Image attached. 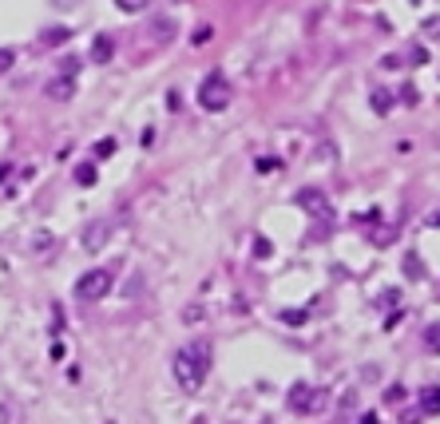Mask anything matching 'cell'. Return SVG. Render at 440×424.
I'll list each match as a JSON object with an SVG mask.
<instances>
[{"instance_id": "cell-1", "label": "cell", "mask_w": 440, "mask_h": 424, "mask_svg": "<svg viewBox=\"0 0 440 424\" xmlns=\"http://www.w3.org/2000/svg\"><path fill=\"white\" fill-rule=\"evenodd\" d=\"M210 361H214V357H210V341H194V345L179 349L174 361H171V373H174V381H179V389H183V393H199L206 373H210Z\"/></svg>"}, {"instance_id": "cell-2", "label": "cell", "mask_w": 440, "mask_h": 424, "mask_svg": "<svg viewBox=\"0 0 440 424\" xmlns=\"http://www.w3.org/2000/svg\"><path fill=\"white\" fill-rule=\"evenodd\" d=\"M199 103H203V111H226V103H230V83H226L222 72H206V79L199 83Z\"/></svg>"}, {"instance_id": "cell-3", "label": "cell", "mask_w": 440, "mask_h": 424, "mask_svg": "<svg viewBox=\"0 0 440 424\" xmlns=\"http://www.w3.org/2000/svg\"><path fill=\"white\" fill-rule=\"evenodd\" d=\"M286 405H290V412H298V416H310V412H321L326 393H321V389H314V385H306V381H298V385H290Z\"/></svg>"}, {"instance_id": "cell-4", "label": "cell", "mask_w": 440, "mask_h": 424, "mask_svg": "<svg viewBox=\"0 0 440 424\" xmlns=\"http://www.w3.org/2000/svg\"><path fill=\"white\" fill-rule=\"evenodd\" d=\"M111 294V270L99 266V270H88V274H79L76 282V298L79 301H99Z\"/></svg>"}, {"instance_id": "cell-5", "label": "cell", "mask_w": 440, "mask_h": 424, "mask_svg": "<svg viewBox=\"0 0 440 424\" xmlns=\"http://www.w3.org/2000/svg\"><path fill=\"white\" fill-rule=\"evenodd\" d=\"M111 230H115V222L111 219H95L83 226V234H79V242H83V250L88 254H99L103 246L111 242Z\"/></svg>"}, {"instance_id": "cell-6", "label": "cell", "mask_w": 440, "mask_h": 424, "mask_svg": "<svg viewBox=\"0 0 440 424\" xmlns=\"http://www.w3.org/2000/svg\"><path fill=\"white\" fill-rule=\"evenodd\" d=\"M298 206L314 210L317 219H321V214H330V199H326V190H321V187H306V190H298Z\"/></svg>"}, {"instance_id": "cell-7", "label": "cell", "mask_w": 440, "mask_h": 424, "mask_svg": "<svg viewBox=\"0 0 440 424\" xmlns=\"http://www.w3.org/2000/svg\"><path fill=\"white\" fill-rule=\"evenodd\" d=\"M44 95H48V99H56V103H63V99H72V95H76V79H72V76H56L44 88Z\"/></svg>"}, {"instance_id": "cell-8", "label": "cell", "mask_w": 440, "mask_h": 424, "mask_svg": "<svg viewBox=\"0 0 440 424\" xmlns=\"http://www.w3.org/2000/svg\"><path fill=\"white\" fill-rule=\"evenodd\" d=\"M72 40V28H63V24H52V28L40 32V48H60Z\"/></svg>"}, {"instance_id": "cell-9", "label": "cell", "mask_w": 440, "mask_h": 424, "mask_svg": "<svg viewBox=\"0 0 440 424\" xmlns=\"http://www.w3.org/2000/svg\"><path fill=\"white\" fill-rule=\"evenodd\" d=\"M421 412L425 416H440V385H425L421 389Z\"/></svg>"}, {"instance_id": "cell-10", "label": "cell", "mask_w": 440, "mask_h": 424, "mask_svg": "<svg viewBox=\"0 0 440 424\" xmlns=\"http://www.w3.org/2000/svg\"><path fill=\"white\" fill-rule=\"evenodd\" d=\"M111 56H115V44H111V36H95V40H92V60L108 63Z\"/></svg>"}, {"instance_id": "cell-11", "label": "cell", "mask_w": 440, "mask_h": 424, "mask_svg": "<svg viewBox=\"0 0 440 424\" xmlns=\"http://www.w3.org/2000/svg\"><path fill=\"white\" fill-rule=\"evenodd\" d=\"M369 108L377 111V115H389V111H393V95L389 92H373L369 95Z\"/></svg>"}, {"instance_id": "cell-12", "label": "cell", "mask_w": 440, "mask_h": 424, "mask_svg": "<svg viewBox=\"0 0 440 424\" xmlns=\"http://www.w3.org/2000/svg\"><path fill=\"white\" fill-rule=\"evenodd\" d=\"M76 183L79 187H95V163H79L76 167Z\"/></svg>"}, {"instance_id": "cell-13", "label": "cell", "mask_w": 440, "mask_h": 424, "mask_svg": "<svg viewBox=\"0 0 440 424\" xmlns=\"http://www.w3.org/2000/svg\"><path fill=\"white\" fill-rule=\"evenodd\" d=\"M115 8H119V12H147V8H151V0H115Z\"/></svg>"}, {"instance_id": "cell-14", "label": "cell", "mask_w": 440, "mask_h": 424, "mask_svg": "<svg viewBox=\"0 0 440 424\" xmlns=\"http://www.w3.org/2000/svg\"><path fill=\"white\" fill-rule=\"evenodd\" d=\"M405 274H409V278H425V262H421L417 254H405Z\"/></svg>"}, {"instance_id": "cell-15", "label": "cell", "mask_w": 440, "mask_h": 424, "mask_svg": "<svg viewBox=\"0 0 440 424\" xmlns=\"http://www.w3.org/2000/svg\"><path fill=\"white\" fill-rule=\"evenodd\" d=\"M425 345H428V353H440V321H432L425 330Z\"/></svg>"}, {"instance_id": "cell-16", "label": "cell", "mask_w": 440, "mask_h": 424, "mask_svg": "<svg viewBox=\"0 0 440 424\" xmlns=\"http://www.w3.org/2000/svg\"><path fill=\"white\" fill-rule=\"evenodd\" d=\"M48 246H52V234H48V230H36V234H32V250L48 254Z\"/></svg>"}, {"instance_id": "cell-17", "label": "cell", "mask_w": 440, "mask_h": 424, "mask_svg": "<svg viewBox=\"0 0 440 424\" xmlns=\"http://www.w3.org/2000/svg\"><path fill=\"white\" fill-rule=\"evenodd\" d=\"M210 36H214V28H210V24H203V28H199V32H194V36H190V44L199 48V44H206Z\"/></svg>"}, {"instance_id": "cell-18", "label": "cell", "mask_w": 440, "mask_h": 424, "mask_svg": "<svg viewBox=\"0 0 440 424\" xmlns=\"http://www.w3.org/2000/svg\"><path fill=\"white\" fill-rule=\"evenodd\" d=\"M254 254H258V258H270V254H274L270 238H254Z\"/></svg>"}, {"instance_id": "cell-19", "label": "cell", "mask_w": 440, "mask_h": 424, "mask_svg": "<svg viewBox=\"0 0 440 424\" xmlns=\"http://www.w3.org/2000/svg\"><path fill=\"white\" fill-rule=\"evenodd\" d=\"M155 36H159V40H171V36H174V24H171V20H159V24H155Z\"/></svg>"}, {"instance_id": "cell-20", "label": "cell", "mask_w": 440, "mask_h": 424, "mask_svg": "<svg viewBox=\"0 0 440 424\" xmlns=\"http://www.w3.org/2000/svg\"><path fill=\"white\" fill-rule=\"evenodd\" d=\"M111 151H115V139H99L95 143V159H108Z\"/></svg>"}, {"instance_id": "cell-21", "label": "cell", "mask_w": 440, "mask_h": 424, "mask_svg": "<svg viewBox=\"0 0 440 424\" xmlns=\"http://www.w3.org/2000/svg\"><path fill=\"white\" fill-rule=\"evenodd\" d=\"M282 321H286V325H301V321H306V310H286Z\"/></svg>"}, {"instance_id": "cell-22", "label": "cell", "mask_w": 440, "mask_h": 424, "mask_svg": "<svg viewBox=\"0 0 440 424\" xmlns=\"http://www.w3.org/2000/svg\"><path fill=\"white\" fill-rule=\"evenodd\" d=\"M12 60H16L12 48H0V72H8V68H12Z\"/></svg>"}, {"instance_id": "cell-23", "label": "cell", "mask_w": 440, "mask_h": 424, "mask_svg": "<svg viewBox=\"0 0 440 424\" xmlns=\"http://www.w3.org/2000/svg\"><path fill=\"white\" fill-rule=\"evenodd\" d=\"M425 36H428V40H437V36H440V16L425 20Z\"/></svg>"}, {"instance_id": "cell-24", "label": "cell", "mask_w": 440, "mask_h": 424, "mask_svg": "<svg viewBox=\"0 0 440 424\" xmlns=\"http://www.w3.org/2000/svg\"><path fill=\"white\" fill-rule=\"evenodd\" d=\"M412 63H417V68H421V63H428V52H425V48H412Z\"/></svg>"}, {"instance_id": "cell-25", "label": "cell", "mask_w": 440, "mask_h": 424, "mask_svg": "<svg viewBox=\"0 0 440 424\" xmlns=\"http://www.w3.org/2000/svg\"><path fill=\"white\" fill-rule=\"evenodd\" d=\"M76 72H79V60H72V56H68V63H63V76L76 79Z\"/></svg>"}, {"instance_id": "cell-26", "label": "cell", "mask_w": 440, "mask_h": 424, "mask_svg": "<svg viewBox=\"0 0 440 424\" xmlns=\"http://www.w3.org/2000/svg\"><path fill=\"white\" fill-rule=\"evenodd\" d=\"M401 103H417V88H401Z\"/></svg>"}, {"instance_id": "cell-27", "label": "cell", "mask_w": 440, "mask_h": 424, "mask_svg": "<svg viewBox=\"0 0 440 424\" xmlns=\"http://www.w3.org/2000/svg\"><path fill=\"white\" fill-rule=\"evenodd\" d=\"M12 421V412H8V405H0V424H8Z\"/></svg>"}, {"instance_id": "cell-28", "label": "cell", "mask_w": 440, "mask_h": 424, "mask_svg": "<svg viewBox=\"0 0 440 424\" xmlns=\"http://www.w3.org/2000/svg\"><path fill=\"white\" fill-rule=\"evenodd\" d=\"M361 424H377V412H365V416H361Z\"/></svg>"}, {"instance_id": "cell-29", "label": "cell", "mask_w": 440, "mask_h": 424, "mask_svg": "<svg viewBox=\"0 0 440 424\" xmlns=\"http://www.w3.org/2000/svg\"><path fill=\"white\" fill-rule=\"evenodd\" d=\"M0 183H4V167H0Z\"/></svg>"}, {"instance_id": "cell-30", "label": "cell", "mask_w": 440, "mask_h": 424, "mask_svg": "<svg viewBox=\"0 0 440 424\" xmlns=\"http://www.w3.org/2000/svg\"><path fill=\"white\" fill-rule=\"evenodd\" d=\"M412 4H421V0H412Z\"/></svg>"}]
</instances>
